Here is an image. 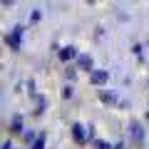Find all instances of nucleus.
<instances>
[{"instance_id":"obj_5","label":"nucleus","mask_w":149,"mask_h":149,"mask_svg":"<svg viewBox=\"0 0 149 149\" xmlns=\"http://www.w3.org/2000/svg\"><path fill=\"white\" fill-rule=\"evenodd\" d=\"M80 65H82V67H92V60L87 57V55H82V57H80Z\"/></svg>"},{"instance_id":"obj_1","label":"nucleus","mask_w":149,"mask_h":149,"mask_svg":"<svg viewBox=\"0 0 149 149\" xmlns=\"http://www.w3.org/2000/svg\"><path fill=\"white\" fill-rule=\"evenodd\" d=\"M95 85H104L107 80H109V72H104V70H100V72H92V77H90Z\"/></svg>"},{"instance_id":"obj_3","label":"nucleus","mask_w":149,"mask_h":149,"mask_svg":"<svg viewBox=\"0 0 149 149\" xmlns=\"http://www.w3.org/2000/svg\"><path fill=\"white\" fill-rule=\"evenodd\" d=\"M74 55H77V50H74L72 45H70V47H62V50H60V60H72Z\"/></svg>"},{"instance_id":"obj_6","label":"nucleus","mask_w":149,"mask_h":149,"mask_svg":"<svg viewBox=\"0 0 149 149\" xmlns=\"http://www.w3.org/2000/svg\"><path fill=\"white\" fill-rule=\"evenodd\" d=\"M45 147V139L40 137V139H35V144H32V149H42Z\"/></svg>"},{"instance_id":"obj_2","label":"nucleus","mask_w":149,"mask_h":149,"mask_svg":"<svg viewBox=\"0 0 149 149\" xmlns=\"http://www.w3.org/2000/svg\"><path fill=\"white\" fill-rule=\"evenodd\" d=\"M142 137H144L142 124H139V122H132V139H134V142H142Z\"/></svg>"},{"instance_id":"obj_4","label":"nucleus","mask_w":149,"mask_h":149,"mask_svg":"<svg viewBox=\"0 0 149 149\" xmlns=\"http://www.w3.org/2000/svg\"><path fill=\"white\" fill-rule=\"evenodd\" d=\"M72 134H74V139H77V142H82V139H85V134H82V127H80V124H74V127H72Z\"/></svg>"}]
</instances>
